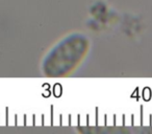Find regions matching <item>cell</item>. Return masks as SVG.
I'll use <instances>...</instances> for the list:
<instances>
[{
    "label": "cell",
    "instance_id": "6da1fadb",
    "mask_svg": "<svg viewBox=\"0 0 152 134\" xmlns=\"http://www.w3.org/2000/svg\"><path fill=\"white\" fill-rule=\"evenodd\" d=\"M91 42L80 33H74L61 39L45 56L42 71L45 77L64 78L75 70L86 59Z\"/></svg>",
    "mask_w": 152,
    "mask_h": 134
}]
</instances>
